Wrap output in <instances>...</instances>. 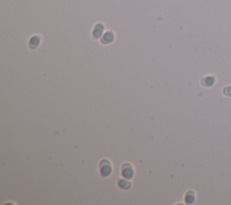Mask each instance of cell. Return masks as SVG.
I'll return each mask as SVG.
<instances>
[{
  "label": "cell",
  "instance_id": "6da1fadb",
  "mask_svg": "<svg viewBox=\"0 0 231 205\" xmlns=\"http://www.w3.org/2000/svg\"><path fill=\"white\" fill-rule=\"evenodd\" d=\"M205 81H206V86H211V85L214 83V78H212V77H207L206 80H205Z\"/></svg>",
  "mask_w": 231,
  "mask_h": 205
},
{
  "label": "cell",
  "instance_id": "7a4b0ae2",
  "mask_svg": "<svg viewBox=\"0 0 231 205\" xmlns=\"http://www.w3.org/2000/svg\"><path fill=\"white\" fill-rule=\"evenodd\" d=\"M224 92H225V94H226V95H227V96H231V87L226 88V89H224Z\"/></svg>",
  "mask_w": 231,
  "mask_h": 205
}]
</instances>
